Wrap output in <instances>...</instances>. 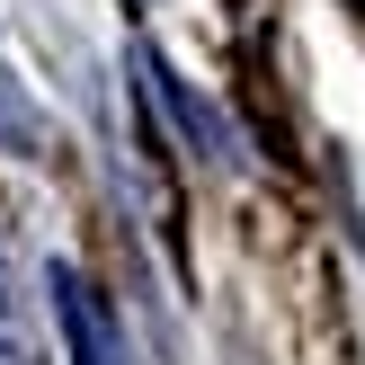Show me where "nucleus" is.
Listing matches in <instances>:
<instances>
[{
	"instance_id": "obj_1",
	"label": "nucleus",
	"mask_w": 365,
	"mask_h": 365,
	"mask_svg": "<svg viewBox=\"0 0 365 365\" xmlns=\"http://www.w3.org/2000/svg\"><path fill=\"white\" fill-rule=\"evenodd\" d=\"M53 312H63V330H71V356L81 365H116V339H107V312H98V294H89L71 267H53Z\"/></svg>"
}]
</instances>
